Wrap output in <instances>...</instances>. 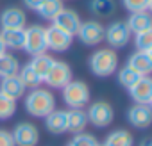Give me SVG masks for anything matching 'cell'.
<instances>
[{
  "label": "cell",
  "instance_id": "obj_25",
  "mask_svg": "<svg viewBox=\"0 0 152 146\" xmlns=\"http://www.w3.org/2000/svg\"><path fill=\"white\" fill-rule=\"evenodd\" d=\"M90 11L97 16H111L116 11L115 0H90Z\"/></svg>",
  "mask_w": 152,
  "mask_h": 146
},
{
  "label": "cell",
  "instance_id": "obj_37",
  "mask_svg": "<svg viewBox=\"0 0 152 146\" xmlns=\"http://www.w3.org/2000/svg\"><path fill=\"white\" fill-rule=\"evenodd\" d=\"M68 146H70V144H68Z\"/></svg>",
  "mask_w": 152,
  "mask_h": 146
},
{
  "label": "cell",
  "instance_id": "obj_6",
  "mask_svg": "<svg viewBox=\"0 0 152 146\" xmlns=\"http://www.w3.org/2000/svg\"><path fill=\"white\" fill-rule=\"evenodd\" d=\"M86 116H88V123L97 126V128H104V126H109L115 119V111L113 107L107 103V102H95L88 107L86 111Z\"/></svg>",
  "mask_w": 152,
  "mask_h": 146
},
{
  "label": "cell",
  "instance_id": "obj_10",
  "mask_svg": "<svg viewBox=\"0 0 152 146\" xmlns=\"http://www.w3.org/2000/svg\"><path fill=\"white\" fill-rule=\"evenodd\" d=\"M45 36H47V50L52 52H66L73 43V36L57 29L56 25L45 27Z\"/></svg>",
  "mask_w": 152,
  "mask_h": 146
},
{
  "label": "cell",
  "instance_id": "obj_35",
  "mask_svg": "<svg viewBox=\"0 0 152 146\" xmlns=\"http://www.w3.org/2000/svg\"><path fill=\"white\" fill-rule=\"evenodd\" d=\"M7 52V48H6V45H4V41H2V38H0V55H4Z\"/></svg>",
  "mask_w": 152,
  "mask_h": 146
},
{
  "label": "cell",
  "instance_id": "obj_22",
  "mask_svg": "<svg viewBox=\"0 0 152 146\" xmlns=\"http://www.w3.org/2000/svg\"><path fill=\"white\" fill-rule=\"evenodd\" d=\"M18 77H20V80L23 82V86L29 87V89L39 87V86L43 84V79L38 75V71H36L31 64H23V66H20V69H18Z\"/></svg>",
  "mask_w": 152,
  "mask_h": 146
},
{
  "label": "cell",
  "instance_id": "obj_32",
  "mask_svg": "<svg viewBox=\"0 0 152 146\" xmlns=\"http://www.w3.org/2000/svg\"><path fill=\"white\" fill-rule=\"evenodd\" d=\"M0 146H15V141H13L11 132L0 128Z\"/></svg>",
  "mask_w": 152,
  "mask_h": 146
},
{
  "label": "cell",
  "instance_id": "obj_34",
  "mask_svg": "<svg viewBox=\"0 0 152 146\" xmlns=\"http://www.w3.org/2000/svg\"><path fill=\"white\" fill-rule=\"evenodd\" d=\"M140 146H152V139H150V137H145V139L140 142Z\"/></svg>",
  "mask_w": 152,
  "mask_h": 146
},
{
  "label": "cell",
  "instance_id": "obj_16",
  "mask_svg": "<svg viewBox=\"0 0 152 146\" xmlns=\"http://www.w3.org/2000/svg\"><path fill=\"white\" fill-rule=\"evenodd\" d=\"M25 86L23 82L20 80L18 75H11V77H2L0 80V93L13 98V100H20L23 95H25Z\"/></svg>",
  "mask_w": 152,
  "mask_h": 146
},
{
  "label": "cell",
  "instance_id": "obj_36",
  "mask_svg": "<svg viewBox=\"0 0 152 146\" xmlns=\"http://www.w3.org/2000/svg\"><path fill=\"white\" fill-rule=\"evenodd\" d=\"M99 146H106V144H99Z\"/></svg>",
  "mask_w": 152,
  "mask_h": 146
},
{
  "label": "cell",
  "instance_id": "obj_28",
  "mask_svg": "<svg viewBox=\"0 0 152 146\" xmlns=\"http://www.w3.org/2000/svg\"><path fill=\"white\" fill-rule=\"evenodd\" d=\"M134 46L138 52H152V29L134 34Z\"/></svg>",
  "mask_w": 152,
  "mask_h": 146
},
{
  "label": "cell",
  "instance_id": "obj_24",
  "mask_svg": "<svg viewBox=\"0 0 152 146\" xmlns=\"http://www.w3.org/2000/svg\"><path fill=\"white\" fill-rule=\"evenodd\" d=\"M63 7H64V6H63V0H45V2L41 4V7L38 9V14H39L43 20L52 22V20L59 14V11H61Z\"/></svg>",
  "mask_w": 152,
  "mask_h": 146
},
{
  "label": "cell",
  "instance_id": "obj_21",
  "mask_svg": "<svg viewBox=\"0 0 152 146\" xmlns=\"http://www.w3.org/2000/svg\"><path fill=\"white\" fill-rule=\"evenodd\" d=\"M104 144L106 146H134V137L129 130L118 128V130H113L107 134Z\"/></svg>",
  "mask_w": 152,
  "mask_h": 146
},
{
  "label": "cell",
  "instance_id": "obj_5",
  "mask_svg": "<svg viewBox=\"0 0 152 146\" xmlns=\"http://www.w3.org/2000/svg\"><path fill=\"white\" fill-rule=\"evenodd\" d=\"M22 50H25L32 57L47 52V36L43 25H31L29 29H25V41Z\"/></svg>",
  "mask_w": 152,
  "mask_h": 146
},
{
  "label": "cell",
  "instance_id": "obj_13",
  "mask_svg": "<svg viewBox=\"0 0 152 146\" xmlns=\"http://www.w3.org/2000/svg\"><path fill=\"white\" fill-rule=\"evenodd\" d=\"M127 121L134 128H147L152 123V109H150V105L134 103L127 111Z\"/></svg>",
  "mask_w": 152,
  "mask_h": 146
},
{
  "label": "cell",
  "instance_id": "obj_4",
  "mask_svg": "<svg viewBox=\"0 0 152 146\" xmlns=\"http://www.w3.org/2000/svg\"><path fill=\"white\" fill-rule=\"evenodd\" d=\"M131 36L132 32L122 20H116L107 27H104V41H107L109 48H124L131 41Z\"/></svg>",
  "mask_w": 152,
  "mask_h": 146
},
{
  "label": "cell",
  "instance_id": "obj_26",
  "mask_svg": "<svg viewBox=\"0 0 152 146\" xmlns=\"http://www.w3.org/2000/svg\"><path fill=\"white\" fill-rule=\"evenodd\" d=\"M54 61H56V59H54L52 55H48V53L45 52V53L34 55V57H32V61H31L29 64H31V66H32V68H34V69L38 71V75H39V77L43 79V77L47 75V71H48V68L52 66V62H54Z\"/></svg>",
  "mask_w": 152,
  "mask_h": 146
},
{
  "label": "cell",
  "instance_id": "obj_1",
  "mask_svg": "<svg viewBox=\"0 0 152 146\" xmlns=\"http://www.w3.org/2000/svg\"><path fill=\"white\" fill-rule=\"evenodd\" d=\"M56 109V96L45 87H34L25 96V111L34 118H45Z\"/></svg>",
  "mask_w": 152,
  "mask_h": 146
},
{
  "label": "cell",
  "instance_id": "obj_15",
  "mask_svg": "<svg viewBox=\"0 0 152 146\" xmlns=\"http://www.w3.org/2000/svg\"><path fill=\"white\" fill-rule=\"evenodd\" d=\"M127 66H129L134 73H138L140 77L148 75V73L152 71V52H138V50H136V52L129 57Z\"/></svg>",
  "mask_w": 152,
  "mask_h": 146
},
{
  "label": "cell",
  "instance_id": "obj_31",
  "mask_svg": "<svg viewBox=\"0 0 152 146\" xmlns=\"http://www.w3.org/2000/svg\"><path fill=\"white\" fill-rule=\"evenodd\" d=\"M99 144L100 142L97 141V137L88 134V132L73 134V139L70 141V146H99Z\"/></svg>",
  "mask_w": 152,
  "mask_h": 146
},
{
  "label": "cell",
  "instance_id": "obj_8",
  "mask_svg": "<svg viewBox=\"0 0 152 146\" xmlns=\"http://www.w3.org/2000/svg\"><path fill=\"white\" fill-rule=\"evenodd\" d=\"M75 36L86 46H97L104 41V25L100 22H95V20L81 22V27Z\"/></svg>",
  "mask_w": 152,
  "mask_h": 146
},
{
  "label": "cell",
  "instance_id": "obj_30",
  "mask_svg": "<svg viewBox=\"0 0 152 146\" xmlns=\"http://www.w3.org/2000/svg\"><path fill=\"white\" fill-rule=\"evenodd\" d=\"M129 13H148L152 9V0H122Z\"/></svg>",
  "mask_w": 152,
  "mask_h": 146
},
{
  "label": "cell",
  "instance_id": "obj_12",
  "mask_svg": "<svg viewBox=\"0 0 152 146\" xmlns=\"http://www.w3.org/2000/svg\"><path fill=\"white\" fill-rule=\"evenodd\" d=\"M52 25H56L57 29H61V30H64V32H68L72 36H75L77 30H79V27H81V18L73 9L63 7L59 11V14L52 20Z\"/></svg>",
  "mask_w": 152,
  "mask_h": 146
},
{
  "label": "cell",
  "instance_id": "obj_33",
  "mask_svg": "<svg viewBox=\"0 0 152 146\" xmlns=\"http://www.w3.org/2000/svg\"><path fill=\"white\" fill-rule=\"evenodd\" d=\"M43 2H45V0H23V6L27 9H31V11H38Z\"/></svg>",
  "mask_w": 152,
  "mask_h": 146
},
{
  "label": "cell",
  "instance_id": "obj_14",
  "mask_svg": "<svg viewBox=\"0 0 152 146\" xmlns=\"http://www.w3.org/2000/svg\"><path fill=\"white\" fill-rule=\"evenodd\" d=\"M27 16L20 7H7L0 14V29H25Z\"/></svg>",
  "mask_w": 152,
  "mask_h": 146
},
{
  "label": "cell",
  "instance_id": "obj_27",
  "mask_svg": "<svg viewBox=\"0 0 152 146\" xmlns=\"http://www.w3.org/2000/svg\"><path fill=\"white\" fill-rule=\"evenodd\" d=\"M116 79H118V84L127 89L129 86H132L140 79V75H138V73H134L129 66H122V68L116 69Z\"/></svg>",
  "mask_w": 152,
  "mask_h": 146
},
{
  "label": "cell",
  "instance_id": "obj_18",
  "mask_svg": "<svg viewBox=\"0 0 152 146\" xmlns=\"http://www.w3.org/2000/svg\"><path fill=\"white\" fill-rule=\"evenodd\" d=\"M45 128L54 135L64 134L66 132V111L54 109L50 114H47L45 116Z\"/></svg>",
  "mask_w": 152,
  "mask_h": 146
},
{
  "label": "cell",
  "instance_id": "obj_17",
  "mask_svg": "<svg viewBox=\"0 0 152 146\" xmlns=\"http://www.w3.org/2000/svg\"><path fill=\"white\" fill-rule=\"evenodd\" d=\"M88 126V116L84 109H70L66 111V132L79 134Z\"/></svg>",
  "mask_w": 152,
  "mask_h": 146
},
{
  "label": "cell",
  "instance_id": "obj_9",
  "mask_svg": "<svg viewBox=\"0 0 152 146\" xmlns=\"http://www.w3.org/2000/svg\"><path fill=\"white\" fill-rule=\"evenodd\" d=\"M13 141H15V146H38V141H39V130L34 123H29V121H22L18 123L13 132Z\"/></svg>",
  "mask_w": 152,
  "mask_h": 146
},
{
  "label": "cell",
  "instance_id": "obj_11",
  "mask_svg": "<svg viewBox=\"0 0 152 146\" xmlns=\"http://www.w3.org/2000/svg\"><path fill=\"white\" fill-rule=\"evenodd\" d=\"M127 91H129L134 103H143V105L152 103V80L148 75L140 77L132 86L127 87Z\"/></svg>",
  "mask_w": 152,
  "mask_h": 146
},
{
  "label": "cell",
  "instance_id": "obj_19",
  "mask_svg": "<svg viewBox=\"0 0 152 146\" xmlns=\"http://www.w3.org/2000/svg\"><path fill=\"white\" fill-rule=\"evenodd\" d=\"M0 38H2L6 48L22 50L23 41H25V29H4V30H0Z\"/></svg>",
  "mask_w": 152,
  "mask_h": 146
},
{
  "label": "cell",
  "instance_id": "obj_3",
  "mask_svg": "<svg viewBox=\"0 0 152 146\" xmlns=\"http://www.w3.org/2000/svg\"><path fill=\"white\" fill-rule=\"evenodd\" d=\"M91 93L86 82L83 80H70L63 87V102L70 109H83L84 105L90 103Z\"/></svg>",
  "mask_w": 152,
  "mask_h": 146
},
{
  "label": "cell",
  "instance_id": "obj_23",
  "mask_svg": "<svg viewBox=\"0 0 152 146\" xmlns=\"http://www.w3.org/2000/svg\"><path fill=\"white\" fill-rule=\"evenodd\" d=\"M20 69V61L11 55V53H4L0 55V77H11V75H18Z\"/></svg>",
  "mask_w": 152,
  "mask_h": 146
},
{
  "label": "cell",
  "instance_id": "obj_7",
  "mask_svg": "<svg viewBox=\"0 0 152 146\" xmlns=\"http://www.w3.org/2000/svg\"><path fill=\"white\" fill-rule=\"evenodd\" d=\"M70 80H72V68L63 61H54L47 75L43 77V82L52 89H63Z\"/></svg>",
  "mask_w": 152,
  "mask_h": 146
},
{
  "label": "cell",
  "instance_id": "obj_20",
  "mask_svg": "<svg viewBox=\"0 0 152 146\" xmlns=\"http://www.w3.org/2000/svg\"><path fill=\"white\" fill-rule=\"evenodd\" d=\"M125 23H127V27L132 34L152 29V18H150L148 13H131V16L127 18Z\"/></svg>",
  "mask_w": 152,
  "mask_h": 146
},
{
  "label": "cell",
  "instance_id": "obj_29",
  "mask_svg": "<svg viewBox=\"0 0 152 146\" xmlns=\"http://www.w3.org/2000/svg\"><path fill=\"white\" fill-rule=\"evenodd\" d=\"M15 112H16V100L0 93V119L2 121L9 119L15 116Z\"/></svg>",
  "mask_w": 152,
  "mask_h": 146
},
{
  "label": "cell",
  "instance_id": "obj_2",
  "mask_svg": "<svg viewBox=\"0 0 152 146\" xmlns=\"http://www.w3.org/2000/svg\"><path fill=\"white\" fill-rule=\"evenodd\" d=\"M90 69L95 77H109L118 69V55L115 48H99L90 55Z\"/></svg>",
  "mask_w": 152,
  "mask_h": 146
}]
</instances>
